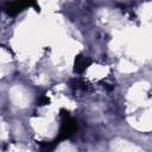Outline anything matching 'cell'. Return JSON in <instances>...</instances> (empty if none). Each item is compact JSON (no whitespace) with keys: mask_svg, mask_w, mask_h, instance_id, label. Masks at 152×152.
Masks as SVG:
<instances>
[{"mask_svg":"<svg viewBox=\"0 0 152 152\" xmlns=\"http://www.w3.org/2000/svg\"><path fill=\"white\" fill-rule=\"evenodd\" d=\"M58 115L61 118V126H59V131L57 133V137L53 140L56 144H59L61 141L69 139L77 131V122L70 115V113L66 109L61 108Z\"/></svg>","mask_w":152,"mask_h":152,"instance_id":"cell-1","label":"cell"},{"mask_svg":"<svg viewBox=\"0 0 152 152\" xmlns=\"http://www.w3.org/2000/svg\"><path fill=\"white\" fill-rule=\"evenodd\" d=\"M27 7H32L36 12H40L38 0H11L4 5L2 11L10 17H15Z\"/></svg>","mask_w":152,"mask_h":152,"instance_id":"cell-2","label":"cell"},{"mask_svg":"<svg viewBox=\"0 0 152 152\" xmlns=\"http://www.w3.org/2000/svg\"><path fill=\"white\" fill-rule=\"evenodd\" d=\"M91 63H93V61L89 57H86L84 55L78 53L74 61V71L76 74H82L88 66H90Z\"/></svg>","mask_w":152,"mask_h":152,"instance_id":"cell-3","label":"cell"},{"mask_svg":"<svg viewBox=\"0 0 152 152\" xmlns=\"http://www.w3.org/2000/svg\"><path fill=\"white\" fill-rule=\"evenodd\" d=\"M70 87L72 89H78V90H86L88 88L87 82H84L82 78H72L70 81Z\"/></svg>","mask_w":152,"mask_h":152,"instance_id":"cell-4","label":"cell"},{"mask_svg":"<svg viewBox=\"0 0 152 152\" xmlns=\"http://www.w3.org/2000/svg\"><path fill=\"white\" fill-rule=\"evenodd\" d=\"M56 142L52 140V141H40L39 142V146H40V148L42 150H44V151H51V150H53L55 147H56Z\"/></svg>","mask_w":152,"mask_h":152,"instance_id":"cell-5","label":"cell"},{"mask_svg":"<svg viewBox=\"0 0 152 152\" xmlns=\"http://www.w3.org/2000/svg\"><path fill=\"white\" fill-rule=\"evenodd\" d=\"M49 103H50V99H49L45 94L40 95V96L38 97V100H37V104H38V106H46V104H49Z\"/></svg>","mask_w":152,"mask_h":152,"instance_id":"cell-6","label":"cell"}]
</instances>
